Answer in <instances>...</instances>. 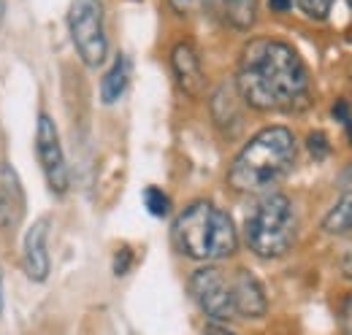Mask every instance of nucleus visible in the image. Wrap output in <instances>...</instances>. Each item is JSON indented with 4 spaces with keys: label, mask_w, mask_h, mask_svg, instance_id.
Masks as SVG:
<instances>
[{
    "label": "nucleus",
    "mask_w": 352,
    "mask_h": 335,
    "mask_svg": "<svg viewBox=\"0 0 352 335\" xmlns=\"http://www.w3.org/2000/svg\"><path fill=\"white\" fill-rule=\"evenodd\" d=\"M268 8L274 14H287L293 8V0H268Z\"/></svg>",
    "instance_id": "23"
},
{
    "label": "nucleus",
    "mask_w": 352,
    "mask_h": 335,
    "mask_svg": "<svg viewBox=\"0 0 352 335\" xmlns=\"http://www.w3.org/2000/svg\"><path fill=\"white\" fill-rule=\"evenodd\" d=\"M298 235V213L285 192H268L244 222L247 249L261 259H276L293 249Z\"/></svg>",
    "instance_id": "4"
},
{
    "label": "nucleus",
    "mask_w": 352,
    "mask_h": 335,
    "mask_svg": "<svg viewBox=\"0 0 352 335\" xmlns=\"http://www.w3.org/2000/svg\"><path fill=\"white\" fill-rule=\"evenodd\" d=\"M171 71H174L176 84L182 86L184 95L198 97V95L204 92L206 76H204L201 54H198V49L190 41H179L174 49H171Z\"/></svg>",
    "instance_id": "11"
},
{
    "label": "nucleus",
    "mask_w": 352,
    "mask_h": 335,
    "mask_svg": "<svg viewBox=\"0 0 352 335\" xmlns=\"http://www.w3.org/2000/svg\"><path fill=\"white\" fill-rule=\"evenodd\" d=\"M322 230L331 235L352 233V165L339 173V198L333 209L322 216Z\"/></svg>",
    "instance_id": "12"
},
{
    "label": "nucleus",
    "mask_w": 352,
    "mask_h": 335,
    "mask_svg": "<svg viewBox=\"0 0 352 335\" xmlns=\"http://www.w3.org/2000/svg\"><path fill=\"white\" fill-rule=\"evenodd\" d=\"M350 8H352V0H350Z\"/></svg>",
    "instance_id": "27"
},
{
    "label": "nucleus",
    "mask_w": 352,
    "mask_h": 335,
    "mask_svg": "<svg viewBox=\"0 0 352 335\" xmlns=\"http://www.w3.org/2000/svg\"><path fill=\"white\" fill-rule=\"evenodd\" d=\"M339 325H342V335H352V292L344 297L342 311H339Z\"/></svg>",
    "instance_id": "19"
},
{
    "label": "nucleus",
    "mask_w": 352,
    "mask_h": 335,
    "mask_svg": "<svg viewBox=\"0 0 352 335\" xmlns=\"http://www.w3.org/2000/svg\"><path fill=\"white\" fill-rule=\"evenodd\" d=\"M36 154L46 176V184L54 195H65L71 187V173L65 163V152L60 143V132L57 125L49 114H38V125H36Z\"/></svg>",
    "instance_id": "7"
},
{
    "label": "nucleus",
    "mask_w": 352,
    "mask_h": 335,
    "mask_svg": "<svg viewBox=\"0 0 352 335\" xmlns=\"http://www.w3.org/2000/svg\"><path fill=\"white\" fill-rule=\"evenodd\" d=\"M190 292L195 297L198 308L212 319V322H230L236 319L233 308V284H230V270L220 265H204L201 270L192 273L190 279Z\"/></svg>",
    "instance_id": "6"
},
{
    "label": "nucleus",
    "mask_w": 352,
    "mask_h": 335,
    "mask_svg": "<svg viewBox=\"0 0 352 335\" xmlns=\"http://www.w3.org/2000/svg\"><path fill=\"white\" fill-rule=\"evenodd\" d=\"M342 273H344V279H350L352 281V251L350 254H344V259H342Z\"/></svg>",
    "instance_id": "24"
},
{
    "label": "nucleus",
    "mask_w": 352,
    "mask_h": 335,
    "mask_svg": "<svg viewBox=\"0 0 352 335\" xmlns=\"http://www.w3.org/2000/svg\"><path fill=\"white\" fill-rule=\"evenodd\" d=\"M25 187L11 163L0 165V230L14 233L25 219Z\"/></svg>",
    "instance_id": "9"
},
{
    "label": "nucleus",
    "mask_w": 352,
    "mask_h": 335,
    "mask_svg": "<svg viewBox=\"0 0 352 335\" xmlns=\"http://www.w3.org/2000/svg\"><path fill=\"white\" fill-rule=\"evenodd\" d=\"M171 235L176 249L198 262H220L239 249V233L230 213L212 200H192L176 216Z\"/></svg>",
    "instance_id": "3"
},
{
    "label": "nucleus",
    "mask_w": 352,
    "mask_h": 335,
    "mask_svg": "<svg viewBox=\"0 0 352 335\" xmlns=\"http://www.w3.org/2000/svg\"><path fill=\"white\" fill-rule=\"evenodd\" d=\"M46 241H49V216H41L33 222V227H28L25 241H22V268H25L28 279L36 284L49 279L52 262H49Z\"/></svg>",
    "instance_id": "10"
},
{
    "label": "nucleus",
    "mask_w": 352,
    "mask_h": 335,
    "mask_svg": "<svg viewBox=\"0 0 352 335\" xmlns=\"http://www.w3.org/2000/svg\"><path fill=\"white\" fill-rule=\"evenodd\" d=\"M333 114H336V119L342 122V125L347 127V132H350V141H352V108L350 103L342 97V100H336V106H333Z\"/></svg>",
    "instance_id": "18"
},
{
    "label": "nucleus",
    "mask_w": 352,
    "mask_h": 335,
    "mask_svg": "<svg viewBox=\"0 0 352 335\" xmlns=\"http://www.w3.org/2000/svg\"><path fill=\"white\" fill-rule=\"evenodd\" d=\"M204 335H236L230 327H225L222 322H209L206 327H204Z\"/></svg>",
    "instance_id": "22"
},
{
    "label": "nucleus",
    "mask_w": 352,
    "mask_h": 335,
    "mask_svg": "<svg viewBox=\"0 0 352 335\" xmlns=\"http://www.w3.org/2000/svg\"><path fill=\"white\" fill-rule=\"evenodd\" d=\"M128 82H131V60H128V54H117L114 62H111V68L106 71V76L100 82V100L106 106L117 103L125 95Z\"/></svg>",
    "instance_id": "13"
},
{
    "label": "nucleus",
    "mask_w": 352,
    "mask_h": 335,
    "mask_svg": "<svg viewBox=\"0 0 352 335\" xmlns=\"http://www.w3.org/2000/svg\"><path fill=\"white\" fill-rule=\"evenodd\" d=\"M296 157H298V141L290 127H263L233 157L228 168V184L241 195L268 192L276 181H282L293 170Z\"/></svg>",
    "instance_id": "2"
},
{
    "label": "nucleus",
    "mask_w": 352,
    "mask_h": 335,
    "mask_svg": "<svg viewBox=\"0 0 352 335\" xmlns=\"http://www.w3.org/2000/svg\"><path fill=\"white\" fill-rule=\"evenodd\" d=\"M296 5L307 14L309 19H317V22H322L328 14H331V5H333V0H296Z\"/></svg>",
    "instance_id": "16"
},
{
    "label": "nucleus",
    "mask_w": 352,
    "mask_h": 335,
    "mask_svg": "<svg viewBox=\"0 0 352 335\" xmlns=\"http://www.w3.org/2000/svg\"><path fill=\"white\" fill-rule=\"evenodd\" d=\"M144 206H146V211H149L152 216L163 219V216H168V211H171V198H168L160 187H146V189H144Z\"/></svg>",
    "instance_id": "15"
},
{
    "label": "nucleus",
    "mask_w": 352,
    "mask_h": 335,
    "mask_svg": "<svg viewBox=\"0 0 352 335\" xmlns=\"http://www.w3.org/2000/svg\"><path fill=\"white\" fill-rule=\"evenodd\" d=\"M171 3V8H174L176 14H190L201 0H168Z\"/></svg>",
    "instance_id": "21"
},
{
    "label": "nucleus",
    "mask_w": 352,
    "mask_h": 335,
    "mask_svg": "<svg viewBox=\"0 0 352 335\" xmlns=\"http://www.w3.org/2000/svg\"><path fill=\"white\" fill-rule=\"evenodd\" d=\"M307 146H309V152H311V157H314V160H322V157L331 152L328 138H325L322 132H311V135H309V141H307Z\"/></svg>",
    "instance_id": "17"
},
{
    "label": "nucleus",
    "mask_w": 352,
    "mask_h": 335,
    "mask_svg": "<svg viewBox=\"0 0 352 335\" xmlns=\"http://www.w3.org/2000/svg\"><path fill=\"white\" fill-rule=\"evenodd\" d=\"M68 30H71V41H74L79 60L87 68H100L109 54L103 3L100 0H71Z\"/></svg>",
    "instance_id": "5"
},
{
    "label": "nucleus",
    "mask_w": 352,
    "mask_h": 335,
    "mask_svg": "<svg viewBox=\"0 0 352 335\" xmlns=\"http://www.w3.org/2000/svg\"><path fill=\"white\" fill-rule=\"evenodd\" d=\"M236 92L255 111L296 114L311 103V82L301 54L279 38H252L241 49Z\"/></svg>",
    "instance_id": "1"
},
{
    "label": "nucleus",
    "mask_w": 352,
    "mask_h": 335,
    "mask_svg": "<svg viewBox=\"0 0 352 335\" xmlns=\"http://www.w3.org/2000/svg\"><path fill=\"white\" fill-rule=\"evenodd\" d=\"M3 14H6V0H0V19H3Z\"/></svg>",
    "instance_id": "26"
},
{
    "label": "nucleus",
    "mask_w": 352,
    "mask_h": 335,
    "mask_svg": "<svg viewBox=\"0 0 352 335\" xmlns=\"http://www.w3.org/2000/svg\"><path fill=\"white\" fill-rule=\"evenodd\" d=\"M222 19L233 30H250L258 22V0H222Z\"/></svg>",
    "instance_id": "14"
},
{
    "label": "nucleus",
    "mask_w": 352,
    "mask_h": 335,
    "mask_svg": "<svg viewBox=\"0 0 352 335\" xmlns=\"http://www.w3.org/2000/svg\"><path fill=\"white\" fill-rule=\"evenodd\" d=\"M0 314H3V270H0Z\"/></svg>",
    "instance_id": "25"
},
{
    "label": "nucleus",
    "mask_w": 352,
    "mask_h": 335,
    "mask_svg": "<svg viewBox=\"0 0 352 335\" xmlns=\"http://www.w3.org/2000/svg\"><path fill=\"white\" fill-rule=\"evenodd\" d=\"M131 262H133L131 249H120L117 251V257H114V273H117V276H125L128 268H131Z\"/></svg>",
    "instance_id": "20"
},
{
    "label": "nucleus",
    "mask_w": 352,
    "mask_h": 335,
    "mask_svg": "<svg viewBox=\"0 0 352 335\" xmlns=\"http://www.w3.org/2000/svg\"><path fill=\"white\" fill-rule=\"evenodd\" d=\"M230 284H233V308L239 319H261L268 311V297L255 273L247 268H233L230 270Z\"/></svg>",
    "instance_id": "8"
}]
</instances>
